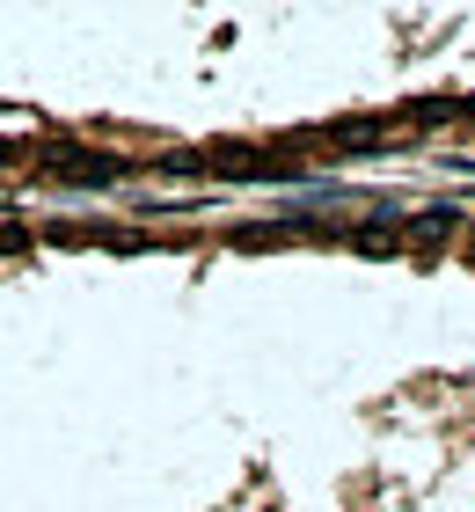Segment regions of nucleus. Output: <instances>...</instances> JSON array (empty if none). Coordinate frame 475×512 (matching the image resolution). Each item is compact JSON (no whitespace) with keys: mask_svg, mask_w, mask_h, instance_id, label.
Instances as JSON below:
<instances>
[{"mask_svg":"<svg viewBox=\"0 0 475 512\" xmlns=\"http://www.w3.org/2000/svg\"><path fill=\"white\" fill-rule=\"evenodd\" d=\"M30 169L52 176V183H74V191H95V183L132 176V161H125V154H95V147H81V139H37V147H30Z\"/></svg>","mask_w":475,"mask_h":512,"instance_id":"obj_1","label":"nucleus"},{"mask_svg":"<svg viewBox=\"0 0 475 512\" xmlns=\"http://www.w3.org/2000/svg\"><path fill=\"white\" fill-rule=\"evenodd\" d=\"M307 147H322V154H366L373 139H388V118H337V125H315V132H300Z\"/></svg>","mask_w":475,"mask_h":512,"instance_id":"obj_2","label":"nucleus"},{"mask_svg":"<svg viewBox=\"0 0 475 512\" xmlns=\"http://www.w3.org/2000/svg\"><path fill=\"white\" fill-rule=\"evenodd\" d=\"M44 242H66V249H81V242H103V249H147L154 235H139V227H103V220H52V227H44Z\"/></svg>","mask_w":475,"mask_h":512,"instance_id":"obj_3","label":"nucleus"},{"mask_svg":"<svg viewBox=\"0 0 475 512\" xmlns=\"http://www.w3.org/2000/svg\"><path fill=\"white\" fill-rule=\"evenodd\" d=\"M454 235H461V213H454V205H446V213H417L410 227H402V242H417V249H446Z\"/></svg>","mask_w":475,"mask_h":512,"instance_id":"obj_4","label":"nucleus"},{"mask_svg":"<svg viewBox=\"0 0 475 512\" xmlns=\"http://www.w3.org/2000/svg\"><path fill=\"white\" fill-rule=\"evenodd\" d=\"M227 242H234V249H285V242H293V227H271V220H242V227H227Z\"/></svg>","mask_w":475,"mask_h":512,"instance_id":"obj_5","label":"nucleus"},{"mask_svg":"<svg viewBox=\"0 0 475 512\" xmlns=\"http://www.w3.org/2000/svg\"><path fill=\"white\" fill-rule=\"evenodd\" d=\"M446 118H461V96H424L402 110V125H446Z\"/></svg>","mask_w":475,"mask_h":512,"instance_id":"obj_6","label":"nucleus"},{"mask_svg":"<svg viewBox=\"0 0 475 512\" xmlns=\"http://www.w3.org/2000/svg\"><path fill=\"white\" fill-rule=\"evenodd\" d=\"M15 249H37V227H22V220H0V256H15Z\"/></svg>","mask_w":475,"mask_h":512,"instance_id":"obj_7","label":"nucleus"},{"mask_svg":"<svg viewBox=\"0 0 475 512\" xmlns=\"http://www.w3.org/2000/svg\"><path fill=\"white\" fill-rule=\"evenodd\" d=\"M468 264H475V242H468Z\"/></svg>","mask_w":475,"mask_h":512,"instance_id":"obj_8","label":"nucleus"}]
</instances>
